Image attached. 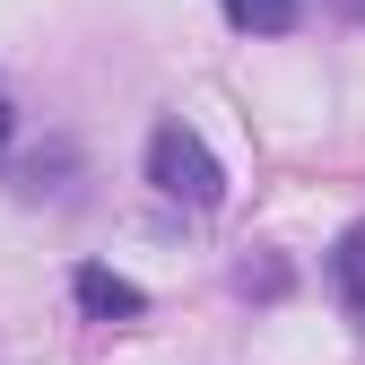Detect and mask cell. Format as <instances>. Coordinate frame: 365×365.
I'll return each mask as SVG.
<instances>
[{"label":"cell","mask_w":365,"mask_h":365,"mask_svg":"<svg viewBox=\"0 0 365 365\" xmlns=\"http://www.w3.org/2000/svg\"><path fill=\"white\" fill-rule=\"evenodd\" d=\"M304 0H226V18H235L244 35H287Z\"/></svg>","instance_id":"obj_3"},{"label":"cell","mask_w":365,"mask_h":365,"mask_svg":"<svg viewBox=\"0 0 365 365\" xmlns=\"http://www.w3.org/2000/svg\"><path fill=\"white\" fill-rule=\"evenodd\" d=\"M148 182H157L165 200H182V209H217L226 200L217 157L200 148V130H182V122H157L148 130Z\"/></svg>","instance_id":"obj_1"},{"label":"cell","mask_w":365,"mask_h":365,"mask_svg":"<svg viewBox=\"0 0 365 365\" xmlns=\"http://www.w3.org/2000/svg\"><path fill=\"white\" fill-rule=\"evenodd\" d=\"M78 304L96 313V322H130V313H140L148 296L130 287V279H113V269H96V261H87V269H78Z\"/></svg>","instance_id":"obj_2"},{"label":"cell","mask_w":365,"mask_h":365,"mask_svg":"<svg viewBox=\"0 0 365 365\" xmlns=\"http://www.w3.org/2000/svg\"><path fill=\"white\" fill-rule=\"evenodd\" d=\"M0 148H9V96H0Z\"/></svg>","instance_id":"obj_5"},{"label":"cell","mask_w":365,"mask_h":365,"mask_svg":"<svg viewBox=\"0 0 365 365\" xmlns=\"http://www.w3.org/2000/svg\"><path fill=\"white\" fill-rule=\"evenodd\" d=\"M339 296H348V313L365 322V226H348V244H339Z\"/></svg>","instance_id":"obj_4"}]
</instances>
